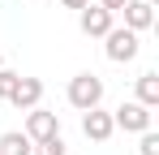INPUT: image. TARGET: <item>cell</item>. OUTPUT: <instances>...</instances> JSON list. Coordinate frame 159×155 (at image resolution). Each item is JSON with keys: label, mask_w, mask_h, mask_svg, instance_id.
I'll use <instances>...</instances> for the list:
<instances>
[{"label": "cell", "mask_w": 159, "mask_h": 155, "mask_svg": "<svg viewBox=\"0 0 159 155\" xmlns=\"http://www.w3.org/2000/svg\"><path fill=\"white\" fill-rule=\"evenodd\" d=\"M138 103L142 108H159V73L155 69H146L138 78Z\"/></svg>", "instance_id": "cell-9"}, {"label": "cell", "mask_w": 159, "mask_h": 155, "mask_svg": "<svg viewBox=\"0 0 159 155\" xmlns=\"http://www.w3.org/2000/svg\"><path fill=\"white\" fill-rule=\"evenodd\" d=\"M39 99H43V82H39V78H17L9 103H13L17 112H30V108H39Z\"/></svg>", "instance_id": "cell-7"}, {"label": "cell", "mask_w": 159, "mask_h": 155, "mask_svg": "<svg viewBox=\"0 0 159 155\" xmlns=\"http://www.w3.org/2000/svg\"><path fill=\"white\" fill-rule=\"evenodd\" d=\"M146 4H159V0H146Z\"/></svg>", "instance_id": "cell-17"}, {"label": "cell", "mask_w": 159, "mask_h": 155, "mask_svg": "<svg viewBox=\"0 0 159 155\" xmlns=\"http://www.w3.org/2000/svg\"><path fill=\"white\" fill-rule=\"evenodd\" d=\"M120 13H125V30H133V35L155 26V4H146V0H129Z\"/></svg>", "instance_id": "cell-8"}, {"label": "cell", "mask_w": 159, "mask_h": 155, "mask_svg": "<svg viewBox=\"0 0 159 155\" xmlns=\"http://www.w3.org/2000/svg\"><path fill=\"white\" fill-rule=\"evenodd\" d=\"M112 17H116V13H107L103 4L78 9V26H82V35H90V39H103L107 30H112Z\"/></svg>", "instance_id": "cell-4"}, {"label": "cell", "mask_w": 159, "mask_h": 155, "mask_svg": "<svg viewBox=\"0 0 159 155\" xmlns=\"http://www.w3.org/2000/svg\"><path fill=\"white\" fill-rule=\"evenodd\" d=\"M0 155H30V138L22 134V129L0 134Z\"/></svg>", "instance_id": "cell-10"}, {"label": "cell", "mask_w": 159, "mask_h": 155, "mask_svg": "<svg viewBox=\"0 0 159 155\" xmlns=\"http://www.w3.org/2000/svg\"><path fill=\"white\" fill-rule=\"evenodd\" d=\"M17 78H22V73H13V69H0V99H9V95H13Z\"/></svg>", "instance_id": "cell-12"}, {"label": "cell", "mask_w": 159, "mask_h": 155, "mask_svg": "<svg viewBox=\"0 0 159 155\" xmlns=\"http://www.w3.org/2000/svg\"><path fill=\"white\" fill-rule=\"evenodd\" d=\"M103 39H107L103 52H107V60H112V65H129L133 56L142 52V39H138L133 30H125V26H112Z\"/></svg>", "instance_id": "cell-2"}, {"label": "cell", "mask_w": 159, "mask_h": 155, "mask_svg": "<svg viewBox=\"0 0 159 155\" xmlns=\"http://www.w3.org/2000/svg\"><path fill=\"white\" fill-rule=\"evenodd\" d=\"M60 4H65V9H86L90 0H60Z\"/></svg>", "instance_id": "cell-15"}, {"label": "cell", "mask_w": 159, "mask_h": 155, "mask_svg": "<svg viewBox=\"0 0 159 155\" xmlns=\"http://www.w3.org/2000/svg\"><path fill=\"white\" fill-rule=\"evenodd\" d=\"M22 134H26L30 142H39V138H48V134H60V121H56V112H48V108H30Z\"/></svg>", "instance_id": "cell-6"}, {"label": "cell", "mask_w": 159, "mask_h": 155, "mask_svg": "<svg viewBox=\"0 0 159 155\" xmlns=\"http://www.w3.org/2000/svg\"><path fill=\"white\" fill-rule=\"evenodd\" d=\"M142 155H159V134H155V129L142 134Z\"/></svg>", "instance_id": "cell-13"}, {"label": "cell", "mask_w": 159, "mask_h": 155, "mask_svg": "<svg viewBox=\"0 0 159 155\" xmlns=\"http://www.w3.org/2000/svg\"><path fill=\"white\" fill-rule=\"evenodd\" d=\"M99 4H103L107 13H120V9H125V4H129V0H99Z\"/></svg>", "instance_id": "cell-14"}, {"label": "cell", "mask_w": 159, "mask_h": 155, "mask_svg": "<svg viewBox=\"0 0 159 155\" xmlns=\"http://www.w3.org/2000/svg\"><path fill=\"white\" fill-rule=\"evenodd\" d=\"M69 103L78 112H90L103 103V78L99 73H73L69 78Z\"/></svg>", "instance_id": "cell-1"}, {"label": "cell", "mask_w": 159, "mask_h": 155, "mask_svg": "<svg viewBox=\"0 0 159 155\" xmlns=\"http://www.w3.org/2000/svg\"><path fill=\"white\" fill-rule=\"evenodd\" d=\"M65 138L60 134H48V138H39V142H30V155H65Z\"/></svg>", "instance_id": "cell-11"}, {"label": "cell", "mask_w": 159, "mask_h": 155, "mask_svg": "<svg viewBox=\"0 0 159 155\" xmlns=\"http://www.w3.org/2000/svg\"><path fill=\"white\" fill-rule=\"evenodd\" d=\"M82 134H86L90 142H107V138L116 134V125H112V112H103V108L82 112Z\"/></svg>", "instance_id": "cell-5"}, {"label": "cell", "mask_w": 159, "mask_h": 155, "mask_svg": "<svg viewBox=\"0 0 159 155\" xmlns=\"http://www.w3.org/2000/svg\"><path fill=\"white\" fill-rule=\"evenodd\" d=\"M112 125L125 129V134H146L151 129V108H142L138 99H129V103H120L112 112Z\"/></svg>", "instance_id": "cell-3"}, {"label": "cell", "mask_w": 159, "mask_h": 155, "mask_svg": "<svg viewBox=\"0 0 159 155\" xmlns=\"http://www.w3.org/2000/svg\"><path fill=\"white\" fill-rule=\"evenodd\" d=\"M0 69H4V52H0Z\"/></svg>", "instance_id": "cell-16"}]
</instances>
